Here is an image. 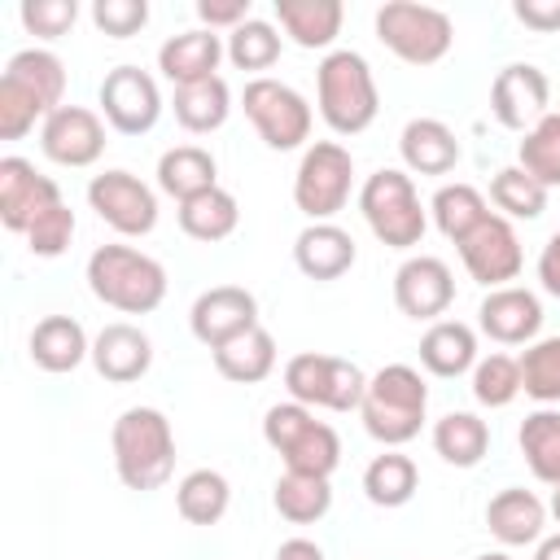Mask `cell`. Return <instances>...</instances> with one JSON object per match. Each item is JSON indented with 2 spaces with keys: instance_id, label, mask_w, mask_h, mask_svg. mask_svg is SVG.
I'll list each match as a JSON object with an SVG mask.
<instances>
[{
  "instance_id": "836d02e7",
  "label": "cell",
  "mask_w": 560,
  "mask_h": 560,
  "mask_svg": "<svg viewBox=\"0 0 560 560\" xmlns=\"http://www.w3.org/2000/svg\"><path fill=\"white\" fill-rule=\"evenodd\" d=\"M4 79L22 83L31 96H39V105H44L48 114L66 105V101H61V96H66V66H61V57L48 52V48H22V52H13L9 66H4Z\"/></svg>"
},
{
  "instance_id": "bcb514c9",
  "label": "cell",
  "mask_w": 560,
  "mask_h": 560,
  "mask_svg": "<svg viewBox=\"0 0 560 560\" xmlns=\"http://www.w3.org/2000/svg\"><path fill=\"white\" fill-rule=\"evenodd\" d=\"M18 18H22V26H26L31 35H39V39H61V35L79 22V4H74V0H26V4L18 9Z\"/></svg>"
},
{
  "instance_id": "f546056e",
  "label": "cell",
  "mask_w": 560,
  "mask_h": 560,
  "mask_svg": "<svg viewBox=\"0 0 560 560\" xmlns=\"http://www.w3.org/2000/svg\"><path fill=\"white\" fill-rule=\"evenodd\" d=\"M171 109H175V122H179L184 131L206 136V131H219V127L228 122V114H232V92H228V83L214 74V79L175 88Z\"/></svg>"
},
{
  "instance_id": "5b68a950",
  "label": "cell",
  "mask_w": 560,
  "mask_h": 560,
  "mask_svg": "<svg viewBox=\"0 0 560 560\" xmlns=\"http://www.w3.org/2000/svg\"><path fill=\"white\" fill-rule=\"evenodd\" d=\"M262 438L284 459V472L332 477V468L341 464V438H337V429L324 424V420H315V411L302 407V402H293V398L267 407Z\"/></svg>"
},
{
  "instance_id": "cb8c5ba5",
  "label": "cell",
  "mask_w": 560,
  "mask_h": 560,
  "mask_svg": "<svg viewBox=\"0 0 560 560\" xmlns=\"http://www.w3.org/2000/svg\"><path fill=\"white\" fill-rule=\"evenodd\" d=\"M398 153L411 175H451L459 166V140L442 118H411L398 136Z\"/></svg>"
},
{
  "instance_id": "f907efd6",
  "label": "cell",
  "mask_w": 560,
  "mask_h": 560,
  "mask_svg": "<svg viewBox=\"0 0 560 560\" xmlns=\"http://www.w3.org/2000/svg\"><path fill=\"white\" fill-rule=\"evenodd\" d=\"M538 284H542V293L560 298V232H551L538 254Z\"/></svg>"
},
{
  "instance_id": "9c48e42d",
  "label": "cell",
  "mask_w": 560,
  "mask_h": 560,
  "mask_svg": "<svg viewBox=\"0 0 560 560\" xmlns=\"http://www.w3.org/2000/svg\"><path fill=\"white\" fill-rule=\"evenodd\" d=\"M354 188V158L337 140H315L293 175V206L311 223H332L337 210H346Z\"/></svg>"
},
{
  "instance_id": "1f68e13d",
  "label": "cell",
  "mask_w": 560,
  "mask_h": 560,
  "mask_svg": "<svg viewBox=\"0 0 560 560\" xmlns=\"http://www.w3.org/2000/svg\"><path fill=\"white\" fill-rule=\"evenodd\" d=\"M521 455L529 464V472L542 481V486H560V411L556 407H538L521 420Z\"/></svg>"
},
{
  "instance_id": "d6986e66",
  "label": "cell",
  "mask_w": 560,
  "mask_h": 560,
  "mask_svg": "<svg viewBox=\"0 0 560 560\" xmlns=\"http://www.w3.org/2000/svg\"><path fill=\"white\" fill-rule=\"evenodd\" d=\"M477 324L499 346H529L542 328V302H538V293H529L521 284H503L481 298Z\"/></svg>"
},
{
  "instance_id": "83f0119b",
  "label": "cell",
  "mask_w": 560,
  "mask_h": 560,
  "mask_svg": "<svg viewBox=\"0 0 560 560\" xmlns=\"http://www.w3.org/2000/svg\"><path fill=\"white\" fill-rule=\"evenodd\" d=\"M341 0H276V22L298 48H328L341 35Z\"/></svg>"
},
{
  "instance_id": "d6a6232c",
  "label": "cell",
  "mask_w": 560,
  "mask_h": 560,
  "mask_svg": "<svg viewBox=\"0 0 560 560\" xmlns=\"http://www.w3.org/2000/svg\"><path fill=\"white\" fill-rule=\"evenodd\" d=\"M433 451L451 464V468H477L481 455L490 451V424L472 411H446L433 424Z\"/></svg>"
},
{
  "instance_id": "9a60e30c",
  "label": "cell",
  "mask_w": 560,
  "mask_h": 560,
  "mask_svg": "<svg viewBox=\"0 0 560 560\" xmlns=\"http://www.w3.org/2000/svg\"><path fill=\"white\" fill-rule=\"evenodd\" d=\"M547 105H551V79L529 61L503 66L490 83V114L508 131H529L542 114H551Z\"/></svg>"
},
{
  "instance_id": "f1b7e54d",
  "label": "cell",
  "mask_w": 560,
  "mask_h": 560,
  "mask_svg": "<svg viewBox=\"0 0 560 560\" xmlns=\"http://www.w3.org/2000/svg\"><path fill=\"white\" fill-rule=\"evenodd\" d=\"M210 354H214V372L223 381H232V385H258V381H267L276 372V337L262 324L241 332V337H232L228 346H219Z\"/></svg>"
},
{
  "instance_id": "74e56055",
  "label": "cell",
  "mask_w": 560,
  "mask_h": 560,
  "mask_svg": "<svg viewBox=\"0 0 560 560\" xmlns=\"http://www.w3.org/2000/svg\"><path fill=\"white\" fill-rule=\"evenodd\" d=\"M429 210H433V223H438V232L446 236V241H464L486 214H490V206H486V197L472 188V184H442L438 192H433V201H429Z\"/></svg>"
},
{
  "instance_id": "8992f818",
  "label": "cell",
  "mask_w": 560,
  "mask_h": 560,
  "mask_svg": "<svg viewBox=\"0 0 560 560\" xmlns=\"http://www.w3.org/2000/svg\"><path fill=\"white\" fill-rule=\"evenodd\" d=\"M359 210L372 228V236L389 249H411L424 241V228H429V214L420 206V192L411 184L407 171L398 166H381L376 175L363 179L359 188Z\"/></svg>"
},
{
  "instance_id": "7bdbcfd3",
  "label": "cell",
  "mask_w": 560,
  "mask_h": 560,
  "mask_svg": "<svg viewBox=\"0 0 560 560\" xmlns=\"http://www.w3.org/2000/svg\"><path fill=\"white\" fill-rule=\"evenodd\" d=\"M521 394V363L512 354H486L472 368V398L481 407H508Z\"/></svg>"
},
{
  "instance_id": "ab89813d",
  "label": "cell",
  "mask_w": 560,
  "mask_h": 560,
  "mask_svg": "<svg viewBox=\"0 0 560 560\" xmlns=\"http://www.w3.org/2000/svg\"><path fill=\"white\" fill-rule=\"evenodd\" d=\"M516 363H521V394H529L542 407L560 402V337L529 341Z\"/></svg>"
},
{
  "instance_id": "816d5d0a",
  "label": "cell",
  "mask_w": 560,
  "mask_h": 560,
  "mask_svg": "<svg viewBox=\"0 0 560 560\" xmlns=\"http://www.w3.org/2000/svg\"><path fill=\"white\" fill-rule=\"evenodd\" d=\"M276 560H324V547L311 538H284L276 547Z\"/></svg>"
},
{
  "instance_id": "7a4b0ae2",
  "label": "cell",
  "mask_w": 560,
  "mask_h": 560,
  "mask_svg": "<svg viewBox=\"0 0 560 560\" xmlns=\"http://www.w3.org/2000/svg\"><path fill=\"white\" fill-rule=\"evenodd\" d=\"M315 101H319V118L337 136L368 131L376 122V114H381V92H376L368 57L354 52V48L328 52L319 61V70H315Z\"/></svg>"
},
{
  "instance_id": "484cf974",
  "label": "cell",
  "mask_w": 560,
  "mask_h": 560,
  "mask_svg": "<svg viewBox=\"0 0 560 560\" xmlns=\"http://www.w3.org/2000/svg\"><path fill=\"white\" fill-rule=\"evenodd\" d=\"M420 368L442 376V381H455L464 372L477 368V332L459 319H438L424 328L420 337Z\"/></svg>"
},
{
  "instance_id": "7c38bea8",
  "label": "cell",
  "mask_w": 560,
  "mask_h": 560,
  "mask_svg": "<svg viewBox=\"0 0 560 560\" xmlns=\"http://www.w3.org/2000/svg\"><path fill=\"white\" fill-rule=\"evenodd\" d=\"M101 118L118 136H144L162 118V92L149 70L140 66H114L101 79Z\"/></svg>"
},
{
  "instance_id": "11a10c76",
  "label": "cell",
  "mask_w": 560,
  "mask_h": 560,
  "mask_svg": "<svg viewBox=\"0 0 560 560\" xmlns=\"http://www.w3.org/2000/svg\"><path fill=\"white\" fill-rule=\"evenodd\" d=\"M477 560H512L508 551H486V556H477Z\"/></svg>"
},
{
  "instance_id": "b9f144b4",
  "label": "cell",
  "mask_w": 560,
  "mask_h": 560,
  "mask_svg": "<svg viewBox=\"0 0 560 560\" xmlns=\"http://www.w3.org/2000/svg\"><path fill=\"white\" fill-rule=\"evenodd\" d=\"M490 201L503 219H538L547 210V188L521 166H503L490 179Z\"/></svg>"
},
{
  "instance_id": "4316f807",
  "label": "cell",
  "mask_w": 560,
  "mask_h": 560,
  "mask_svg": "<svg viewBox=\"0 0 560 560\" xmlns=\"http://www.w3.org/2000/svg\"><path fill=\"white\" fill-rule=\"evenodd\" d=\"M158 188L175 201H192L210 188H219V166L210 158V149L201 144H175L158 158Z\"/></svg>"
},
{
  "instance_id": "8fae6325",
  "label": "cell",
  "mask_w": 560,
  "mask_h": 560,
  "mask_svg": "<svg viewBox=\"0 0 560 560\" xmlns=\"http://www.w3.org/2000/svg\"><path fill=\"white\" fill-rule=\"evenodd\" d=\"M88 206L118 236H149L158 228V197L131 171H101V175H92Z\"/></svg>"
},
{
  "instance_id": "30bf717a",
  "label": "cell",
  "mask_w": 560,
  "mask_h": 560,
  "mask_svg": "<svg viewBox=\"0 0 560 560\" xmlns=\"http://www.w3.org/2000/svg\"><path fill=\"white\" fill-rule=\"evenodd\" d=\"M241 105H245V118L254 122V131L262 136L267 149L289 153V149L306 144V136H311V105H306V96L298 88L262 74V79L245 83Z\"/></svg>"
},
{
  "instance_id": "6da1fadb",
  "label": "cell",
  "mask_w": 560,
  "mask_h": 560,
  "mask_svg": "<svg viewBox=\"0 0 560 560\" xmlns=\"http://www.w3.org/2000/svg\"><path fill=\"white\" fill-rule=\"evenodd\" d=\"M114 472L127 490H158L175 472V429L158 407H127L109 433Z\"/></svg>"
},
{
  "instance_id": "d590c367",
  "label": "cell",
  "mask_w": 560,
  "mask_h": 560,
  "mask_svg": "<svg viewBox=\"0 0 560 560\" xmlns=\"http://www.w3.org/2000/svg\"><path fill=\"white\" fill-rule=\"evenodd\" d=\"M228 503H232V486L214 468H192L175 486V508H179V516L188 525H219Z\"/></svg>"
},
{
  "instance_id": "8d00e7d4",
  "label": "cell",
  "mask_w": 560,
  "mask_h": 560,
  "mask_svg": "<svg viewBox=\"0 0 560 560\" xmlns=\"http://www.w3.org/2000/svg\"><path fill=\"white\" fill-rule=\"evenodd\" d=\"M271 503L276 512L289 521V525H315L328 516L332 508V486L328 477H302V472H284L271 490Z\"/></svg>"
},
{
  "instance_id": "ba28073f",
  "label": "cell",
  "mask_w": 560,
  "mask_h": 560,
  "mask_svg": "<svg viewBox=\"0 0 560 560\" xmlns=\"http://www.w3.org/2000/svg\"><path fill=\"white\" fill-rule=\"evenodd\" d=\"M284 389L302 407H324V411H359L368 394V376L359 363L337 359V354H293L284 363Z\"/></svg>"
},
{
  "instance_id": "f35d334b",
  "label": "cell",
  "mask_w": 560,
  "mask_h": 560,
  "mask_svg": "<svg viewBox=\"0 0 560 560\" xmlns=\"http://www.w3.org/2000/svg\"><path fill=\"white\" fill-rule=\"evenodd\" d=\"M516 166L525 175H534L542 188H556L560 184V114H542L525 131V140L516 149Z\"/></svg>"
},
{
  "instance_id": "44dd1931",
  "label": "cell",
  "mask_w": 560,
  "mask_h": 560,
  "mask_svg": "<svg viewBox=\"0 0 560 560\" xmlns=\"http://www.w3.org/2000/svg\"><path fill=\"white\" fill-rule=\"evenodd\" d=\"M223 57H228L223 35L197 26V31H179V35H171V39L158 48V70H162L175 88H184V83L214 79Z\"/></svg>"
},
{
  "instance_id": "c3c4849f",
  "label": "cell",
  "mask_w": 560,
  "mask_h": 560,
  "mask_svg": "<svg viewBox=\"0 0 560 560\" xmlns=\"http://www.w3.org/2000/svg\"><path fill=\"white\" fill-rule=\"evenodd\" d=\"M197 18L206 31H236L241 22H249V0H197Z\"/></svg>"
},
{
  "instance_id": "e0dca14e",
  "label": "cell",
  "mask_w": 560,
  "mask_h": 560,
  "mask_svg": "<svg viewBox=\"0 0 560 560\" xmlns=\"http://www.w3.org/2000/svg\"><path fill=\"white\" fill-rule=\"evenodd\" d=\"M188 328H192V337H197L201 346L219 350V346H228L232 337L258 328V298H254L249 289H241V284H214V289H206V293L192 302Z\"/></svg>"
},
{
  "instance_id": "4dcf8cb0",
  "label": "cell",
  "mask_w": 560,
  "mask_h": 560,
  "mask_svg": "<svg viewBox=\"0 0 560 560\" xmlns=\"http://www.w3.org/2000/svg\"><path fill=\"white\" fill-rule=\"evenodd\" d=\"M416 490H420V468L398 446H385V455H376L363 468V494L376 508H402L416 499Z\"/></svg>"
},
{
  "instance_id": "5bb4252c",
  "label": "cell",
  "mask_w": 560,
  "mask_h": 560,
  "mask_svg": "<svg viewBox=\"0 0 560 560\" xmlns=\"http://www.w3.org/2000/svg\"><path fill=\"white\" fill-rule=\"evenodd\" d=\"M52 206H61V188L52 175L35 171V162H26L18 153L0 158V223L9 232L26 236V228Z\"/></svg>"
},
{
  "instance_id": "60d3db41",
  "label": "cell",
  "mask_w": 560,
  "mask_h": 560,
  "mask_svg": "<svg viewBox=\"0 0 560 560\" xmlns=\"http://www.w3.org/2000/svg\"><path fill=\"white\" fill-rule=\"evenodd\" d=\"M228 61L236 70H249L262 79V70H271L280 61V31L262 18H249L241 22L232 35H228Z\"/></svg>"
},
{
  "instance_id": "52a82bcc",
  "label": "cell",
  "mask_w": 560,
  "mask_h": 560,
  "mask_svg": "<svg viewBox=\"0 0 560 560\" xmlns=\"http://www.w3.org/2000/svg\"><path fill=\"white\" fill-rule=\"evenodd\" d=\"M376 39L407 66H438L455 44V26L433 4L389 0L376 9Z\"/></svg>"
},
{
  "instance_id": "d4e9b609",
  "label": "cell",
  "mask_w": 560,
  "mask_h": 560,
  "mask_svg": "<svg viewBox=\"0 0 560 560\" xmlns=\"http://www.w3.org/2000/svg\"><path fill=\"white\" fill-rule=\"evenodd\" d=\"M83 359H92V341L83 332L79 319L70 315H44L35 328H31V363L39 372H74Z\"/></svg>"
},
{
  "instance_id": "2e32d148",
  "label": "cell",
  "mask_w": 560,
  "mask_h": 560,
  "mask_svg": "<svg viewBox=\"0 0 560 560\" xmlns=\"http://www.w3.org/2000/svg\"><path fill=\"white\" fill-rule=\"evenodd\" d=\"M39 149L57 166H92L105 153V118L88 105H61L44 118Z\"/></svg>"
},
{
  "instance_id": "ee69618b",
  "label": "cell",
  "mask_w": 560,
  "mask_h": 560,
  "mask_svg": "<svg viewBox=\"0 0 560 560\" xmlns=\"http://www.w3.org/2000/svg\"><path fill=\"white\" fill-rule=\"evenodd\" d=\"M44 118L48 109L39 105V96L0 74V140H22L26 131H35V122L44 127Z\"/></svg>"
},
{
  "instance_id": "e575fe53",
  "label": "cell",
  "mask_w": 560,
  "mask_h": 560,
  "mask_svg": "<svg viewBox=\"0 0 560 560\" xmlns=\"http://www.w3.org/2000/svg\"><path fill=\"white\" fill-rule=\"evenodd\" d=\"M241 223V206L228 188H210L192 201H179V228L184 236L201 241V245H214V241H228Z\"/></svg>"
},
{
  "instance_id": "f6af8a7d",
  "label": "cell",
  "mask_w": 560,
  "mask_h": 560,
  "mask_svg": "<svg viewBox=\"0 0 560 560\" xmlns=\"http://www.w3.org/2000/svg\"><path fill=\"white\" fill-rule=\"evenodd\" d=\"M70 236H74V210L61 201L52 210H44L31 228H26V249L35 258H57L70 249Z\"/></svg>"
},
{
  "instance_id": "681fc988",
  "label": "cell",
  "mask_w": 560,
  "mask_h": 560,
  "mask_svg": "<svg viewBox=\"0 0 560 560\" xmlns=\"http://www.w3.org/2000/svg\"><path fill=\"white\" fill-rule=\"evenodd\" d=\"M512 13H516L521 26H529V31H538V35L560 31V0H516Z\"/></svg>"
},
{
  "instance_id": "3957f363",
  "label": "cell",
  "mask_w": 560,
  "mask_h": 560,
  "mask_svg": "<svg viewBox=\"0 0 560 560\" xmlns=\"http://www.w3.org/2000/svg\"><path fill=\"white\" fill-rule=\"evenodd\" d=\"M88 289L122 315H149L166 298V267L131 245H96L88 258Z\"/></svg>"
},
{
  "instance_id": "4fadbf2b",
  "label": "cell",
  "mask_w": 560,
  "mask_h": 560,
  "mask_svg": "<svg viewBox=\"0 0 560 560\" xmlns=\"http://www.w3.org/2000/svg\"><path fill=\"white\" fill-rule=\"evenodd\" d=\"M455 249H459V258H464V271H468L477 284H486V289L512 284V280L521 276V262H525L521 236H516L512 219H503V214H486Z\"/></svg>"
},
{
  "instance_id": "7402d4cb",
  "label": "cell",
  "mask_w": 560,
  "mask_h": 560,
  "mask_svg": "<svg viewBox=\"0 0 560 560\" xmlns=\"http://www.w3.org/2000/svg\"><path fill=\"white\" fill-rule=\"evenodd\" d=\"M354 236L337 223H306L293 241V262L306 280H341L354 267Z\"/></svg>"
},
{
  "instance_id": "ac0fdd59",
  "label": "cell",
  "mask_w": 560,
  "mask_h": 560,
  "mask_svg": "<svg viewBox=\"0 0 560 560\" xmlns=\"http://www.w3.org/2000/svg\"><path fill=\"white\" fill-rule=\"evenodd\" d=\"M394 302L407 319H433L438 324V315H446V306L455 302L451 267L433 254H411L394 271Z\"/></svg>"
},
{
  "instance_id": "db71d44e",
  "label": "cell",
  "mask_w": 560,
  "mask_h": 560,
  "mask_svg": "<svg viewBox=\"0 0 560 560\" xmlns=\"http://www.w3.org/2000/svg\"><path fill=\"white\" fill-rule=\"evenodd\" d=\"M547 512H551V516H556V525H560V486L551 490V508H547Z\"/></svg>"
},
{
  "instance_id": "277c9868",
  "label": "cell",
  "mask_w": 560,
  "mask_h": 560,
  "mask_svg": "<svg viewBox=\"0 0 560 560\" xmlns=\"http://www.w3.org/2000/svg\"><path fill=\"white\" fill-rule=\"evenodd\" d=\"M424 407H429V385L411 363H385L376 376H368V394H363V429L381 442V446H402L420 433L424 424Z\"/></svg>"
},
{
  "instance_id": "f5cc1de1",
  "label": "cell",
  "mask_w": 560,
  "mask_h": 560,
  "mask_svg": "<svg viewBox=\"0 0 560 560\" xmlns=\"http://www.w3.org/2000/svg\"><path fill=\"white\" fill-rule=\"evenodd\" d=\"M534 560H560V534H547V538H538V547H534Z\"/></svg>"
},
{
  "instance_id": "603a6c76",
  "label": "cell",
  "mask_w": 560,
  "mask_h": 560,
  "mask_svg": "<svg viewBox=\"0 0 560 560\" xmlns=\"http://www.w3.org/2000/svg\"><path fill=\"white\" fill-rule=\"evenodd\" d=\"M486 529L503 547H529L547 529V503L525 486H508L486 503Z\"/></svg>"
},
{
  "instance_id": "ffe728a7",
  "label": "cell",
  "mask_w": 560,
  "mask_h": 560,
  "mask_svg": "<svg viewBox=\"0 0 560 560\" xmlns=\"http://www.w3.org/2000/svg\"><path fill=\"white\" fill-rule=\"evenodd\" d=\"M153 363V341L136 328V324H105L92 337V368L109 381V385H131L149 372Z\"/></svg>"
},
{
  "instance_id": "7dc6e473",
  "label": "cell",
  "mask_w": 560,
  "mask_h": 560,
  "mask_svg": "<svg viewBox=\"0 0 560 560\" xmlns=\"http://www.w3.org/2000/svg\"><path fill=\"white\" fill-rule=\"evenodd\" d=\"M92 22L109 39H131V35H140L149 26V4L144 0H96L92 4Z\"/></svg>"
}]
</instances>
